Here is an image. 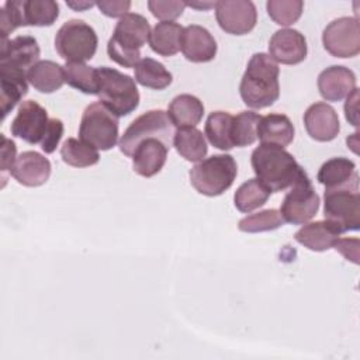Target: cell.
Segmentation results:
<instances>
[{"instance_id": "6da1fadb", "label": "cell", "mask_w": 360, "mask_h": 360, "mask_svg": "<svg viewBox=\"0 0 360 360\" xmlns=\"http://www.w3.org/2000/svg\"><path fill=\"white\" fill-rule=\"evenodd\" d=\"M278 75L280 68L270 55L264 52L255 53L240 79L239 94L242 101L255 110L274 104L280 96Z\"/></svg>"}, {"instance_id": "7a4b0ae2", "label": "cell", "mask_w": 360, "mask_h": 360, "mask_svg": "<svg viewBox=\"0 0 360 360\" xmlns=\"http://www.w3.org/2000/svg\"><path fill=\"white\" fill-rule=\"evenodd\" d=\"M252 169L271 193L290 188L297 177L304 172L294 156L284 148L260 143L250 156Z\"/></svg>"}, {"instance_id": "3957f363", "label": "cell", "mask_w": 360, "mask_h": 360, "mask_svg": "<svg viewBox=\"0 0 360 360\" xmlns=\"http://www.w3.org/2000/svg\"><path fill=\"white\" fill-rule=\"evenodd\" d=\"M150 34L149 21L138 13H127L121 17L107 44L111 60L124 68H135L141 60V48Z\"/></svg>"}, {"instance_id": "277c9868", "label": "cell", "mask_w": 360, "mask_h": 360, "mask_svg": "<svg viewBox=\"0 0 360 360\" xmlns=\"http://www.w3.org/2000/svg\"><path fill=\"white\" fill-rule=\"evenodd\" d=\"M98 98L117 117L129 115L139 105V91L135 79L122 72L101 66L97 68Z\"/></svg>"}, {"instance_id": "5b68a950", "label": "cell", "mask_w": 360, "mask_h": 360, "mask_svg": "<svg viewBox=\"0 0 360 360\" xmlns=\"http://www.w3.org/2000/svg\"><path fill=\"white\" fill-rule=\"evenodd\" d=\"M238 165L232 155L221 153L202 159L191 167L188 176L191 186L202 195L217 197L225 193L235 181Z\"/></svg>"}, {"instance_id": "8992f818", "label": "cell", "mask_w": 360, "mask_h": 360, "mask_svg": "<svg viewBox=\"0 0 360 360\" xmlns=\"http://www.w3.org/2000/svg\"><path fill=\"white\" fill-rule=\"evenodd\" d=\"M118 117L101 101L89 104L79 125V139L97 150H110L118 142Z\"/></svg>"}, {"instance_id": "52a82bcc", "label": "cell", "mask_w": 360, "mask_h": 360, "mask_svg": "<svg viewBox=\"0 0 360 360\" xmlns=\"http://www.w3.org/2000/svg\"><path fill=\"white\" fill-rule=\"evenodd\" d=\"M174 125L169 115L163 110H150L135 118L124 131L118 141L121 153L132 156L135 148L148 138H158L163 141L169 148L173 143Z\"/></svg>"}, {"instance_id": "ba28073f", "label": "cell", "mask_w": 360, "mask_h": 360, "mask_svg": "<svg viewBox=\"0 0 360 360\" xmlns=\"http://www.w3.org/2000/svg\"><path fill=\"white\" fill-rule=\"evenodd\" d=\"M98 45V38L91 25L83 20H69L62 24L55 35V49L66 62L90 60Z\"/></svg>"}, {"instance_id": "9c48e42d", "label": "cell", "mask_w": 360, "mask_h": 360, "mask_svg": "<svg viewBox=\"0 0 360 360\" xmlns=\"http://www.w3.org/2000/svg\"><path fill=\"white\" fill-rule=\"evenodd\" d=\"M323 217L340 233L360 228V193L359 187L325 188Z\"/></svg>"}, {"instance_id": "30bf717a", "label": "cell", "mask_w": 360, "mask_h": 360, "mask_svg": "<svg viewBox=\"0 0 360 360\" xmlns=\"http://www.w3.org/2000/svg\"><path fill=\"white\" fill-rule=\"evenodd\" d=\"M319 202V195L316 194L311 179L304 170L285 194L280 207V214L284 222L302 225L316 215Z\"/></svg>"}, {"instance_id": "8fae6325", "label": "cell", "mask_w": 360, "mask_h": 360, "mask_svg": "<svg viewBox=\"0 0 360 360\" xmlns=\"http://www.w3.org/2000/svg\"><path fill=\"white\" fill-rule=\"evenodd\" d=\"M323 48L335 58H353L360 52V24L357 17H339L322 32Z\"/></svg>"}, {"instance_id": "7c38bea8", "label": "cell", "mask_w": 360, "mask_h": 360, "mask_svg": "<svg viewBox=\"0 0 360 360\" xmlns=\"http://www.w3.org/2000/svg\"><path fill=\"white\" fill-rule=\"evenodd\" d=\"M215 18L226 34L245 35L255 28L257 11L250 0H221L215 3Z\"/></svg>"}, {"instance_id": "4fadbf2b", "label": "cell", "mask_w": 360, "mask_h": 360, "mask_svg": "<svg viewBox=\"0 0 360 360\" xmlns=\"http://www.w3.org/2000/svg\"><path fill=\"white\" fill-rule=\"evenodd\" d=\"M46 110L34 100H25L20 104L17 115L14 117L10 131L11 135L25 141L27 143H41L48 128Z\"/></svg>"}, {"instance_id": "5bb4252c", "label": "cell", "mask_w": 360, "mask_h": 360, "mask_svg": "<svg viewBox=\"0 0 360 360\" xmlns=\"http://www.w3.org/2000/svg\"><path fill=\"white\" fill-rule=\"evenodd\" d=\"M308 53L304 34L294 28H281L269 41V55L274 62L283 65H298Z\"/></svg>"}, {"instance_id": "9a60e30c", "label": "cell", "mask_w": 360, "mask_h": 360, "mask_svg": "<svg viewBox=\"0 0 360 360\" xmlns=\"http://www.w3.org/2000/svg\"><path fill=\"white\" fill-rule=\"evenodd\" d=\"M304 125L308 135L319 142L333 141L340 131L338 112L323 101L314 103L307 108L304 112Z\"/></svg>"}, {"instance_id": "2e32d148", "label": "cell", "mask_w": 360, "mask_h": 360, "mask_svg": "<svg viewBox=\"0 0 360 360\" xmlns=\"http://www.w3.org/2000/svg\"><path fill=\"white\" fill-rule=\"evenodd\" d=\"M180 49L187 60L194 63H205L215 58L218 45L212 34L205 27L191 24L183 28Z\"/></svg>"}, {"instance_id": "e0dca14e", "label": "cell", "mask_w": 360, "mask_h": 360, "mask_svg": "<svg viewBox=\"0 0 360 360\" xmlns=\"http://www.w3.org/2000/svg\"><path fill=\"white\" fill-rule=\"evenodd\" d=\"M356 75L346 66L333 65L318 76V90L326 101H342L356 89Z\"/></svg>"}, {"instance_id": "ac0fdd59", "label": "cell", "mask_w": 360, "mask_h": 360, "mask_svg": "<svg viewBox=\"0 0 360 360\" xmlns=\"http://www.w3.org/2000/svg\"><path fill=\"white\" fill-rule=\"evenodd\" d=\"M51 170L48 158L35 150H25L17 158L11 176L25 187H39L48 181Z\"/></svg>"}, {"instance_id": "d6986e66", "label": "cell", "mask_w": 360, "mask_h": 360, "mask_svg": "<svg viewBox=\"0 0 360 360\" xmlns=\"http://www.w3.org/2000/svg\"><path fill=\"white\" fill-rule=\"evenodd\" d=\"M169 149L170 148L158 138H148L142 141L131 156L134 172L142 177H152L158 174L166 163Z\"/></svg>"}, {"instance_id": "ffe728a7", "label": "cell", "mask_w": 360, "mask_h": 360, "mask_svg": "<svg viewBox=\"0 0 360 360\" xmlns=\"http://www.w3.org/2000/svg\"><path fill=\"white\" fill-rule=\"evenodd\" d=\"M28 93V80L24 69L0 63V105L1 120L21 101Z\"/></svg>"}, {"instance_id": "44dd1931", "label": "cell", "mask_w": 360, "mask_h": 360, "mask_svg": "<svg viewBox=\"0 0 360 360\" xmlns=\"http://www.w3.org/2000/svg\"><path fill=\"white\" fill-rule=\"evenodd\" d=\"M38 42L31 35H18L13 39H1L0 63L20 69H30L39 59Z\"/></svg>"}, {"instance_id": "7402d4cb", "label": "cell", "mask_w": 360, "mask_h": 360, "mask_svg": "<svg viewBox=\"0 0 360 360\" xmlns=\"http://www.w3.org/2000/svg\"><path fill=\"white\" fill-rule=\"evenodd\" d=\"M316 180L325 188L359 187V173L356 163L349 158L338 156L326 160L318 170Z\"/></svg>"}, {"instance_id": "603a6c76", "label": "cell", "mask_w": 360, "mask_h": 360, "mask_svg": "<svg viewBox=\"0 0 360 360\" xmlns=\"http://www.w3.org/2000/svg\"><path fill=\"white\" fill-rule=\"evenodd\" d=\"M294 134L295 129L291 120L287 115L277 112L260 117L256 129V136L262 143L280 148L288 146L294 139Z\"/></svg>"}, {"instance_id": "cb8c5ba5", "label": "cell", "mask_w": 360, "mask_h": 360, "mask_svg": "<svg viewBox=\"0 0 360 360\" xmlns=\"http://www.w3.org/2000/svg\"><path fill=\"white\" fill-rule=\"evenodd\" d=\"M340 235L342 233L329 221L323 219L304 224V226L295 232L294 239L309 250L325 252L333 248Z\"/></svg>"}, {"instance_id": "d4e9b609", "label": "cell", "mask_w": 360, "mask_h": 360, "mask_svg": "<svg viewBox=\"0 0 360 360\" xmlns=\"http://www.w3.org/2000/svg\"><path fill=\"white\" fill-rule=\"evenodd\" d=\"M167 115L177 129L194 128L204 117V104L193 94H179L170 101Z\"/></svg>"}, {"instance_id": "484cf974", "label": "cell", "mask_w": 360, "mask_h": 360, "mask_svg": "<svg viewBox=\"0 0 360 360\" xmlns=\"http://www.w3.org/2000/svg\"><path fill=\"white\" fill-rule=\"evenodd\" d=\"M27 80L41 93H53L65 83L63 66L53 60H38L27 70Z\"/></svg>"}, {"instance_id": "4316f807", "label": "cell", "mask_w": 360, "mask_h": 360, "mask_svg": "<svg viewBox=\"0 0 360 360\" xmlns=\"http://www.w3.org/2000/svg\"><path fill=\"white\" fill-rule=\"evenodd\" d=\"M183 27L174 21L158 22L149 34L150 49L160 56H173L180 51Z\"/></svg>"}, {"instance_id": "83f0119b", "label": "cell", "mask_w": 360, "mask_h": 360, "mask_svg": "<svg viewBox=\"0 0 360 360\" xmlns=\"http://www.w3.org/2000/svg\"><path fill=\"white\" fill-rule=\"evenodd\" d=\"M173 146L177 153L188 162H201L207 152V141L200 129L194 128H179L173 136Z\"/></svg>"}, {"instance_id": "f1b7e54d", "label": "cell", "mask_w": 360, "mask_h": 360, "mask_svg": "<svg viewBox=\"0 0 360 360\" xmlns=\"http://www.w3.org/2000/svg\"><path fill=\"white\" fill-rule=\"evenodd\" d=\"M135 69V82L143 87L153 90H163L173 82L172 73L163 63L152 58H143L138 62Z\"/></svg>"}, {"instance_id": "f546056e", "label": "cell", "mask_w": 360, "mask_h": 360, "mask_svg": "<svg viewBox=\"0 0 360 360\" xmlns=\"http://www.w3.org/2000/svg\"><path fill=\"white\" fill-rule=\"evenodd\" d=\"M232 118L226 111H212L204 127L205 136L208 142L221 150H231L233 146L232 138H231V125H232Z\"/></svg>"}, {"instance_id": "4dcf8cb0", "label": "cell", "mask_w": 360, "mask_h": 360, "mask_svg": "<svg viewBox=\"0 0 360 360\" xmlns=\"http://www.w3.org/2000/svg\"><path fill=\"white\" fill-rule=\"evenodd\" d=\"M65 83L70 87L84 93L97 96L98 93V76L97 68H91L82 62H66L63 65Z\"/></svg>"}, {"instance_id": "1f68e13d", "label": "cell", "mask_w": 360, "mask_h": 360, "mask_svg": "<svg viewBox=\"0 0 360 360\" xmlns=\"http://www.w3.org/2000/svg\"><path fill=\"white\" fill-rule=\"evenodd\" d=\"M271 191L259 180V179H249L248 181L242 183L233 194V204L240 212H252L259 207H263Z\"/></svg>"}, {"instance_id": "d6a6232c", "label": "cell", "mask_w": 360, "mask_h": 360, "mask_svg": "<svg viewBox=\"0 0 360 360\" xmlns=\"http://www.w3.org/2000/svg\"><path fill=\"white\" fill-rule=\"evenodd\" d=\"M25 25L49 27L59 17V4L53 0H21Z\"/></svg>"}, {"instance_id": "836d02e7", "label": "cell", "mask_w": 360, "mask_h": 360, "mask_svg": "<svg viewBox=\"0 0 360 360\" xmlns=\"http://www.w3.org/2000/svg\"><path fill=\"white\" fill-rule=\"evenodd\" d=\"M60 158L72 167H89L100 160V155L96 148L76 138H68L62 143Z\"/></svg>"}, {"instance_id": "e575fe53", "label": "cell", "mask_w": 360, "mask_h": 360, "mask_svg": "<svg viewBox=\"0 0 360 360\" xmlns=\"http://www.w3.org/2000/svg\"><path fill=\"white\" fill-rule=\"evenodd\" d=\"M260 121V115L255 111H242L232 118L231 138L233 146L245 148L257 139L256 129Z\"/></svg>"}, {"instance_id": "d590c367", "label": "cell", "mask_w": 360, "mask_h": 360, "mask_svg": "<svg viewBox=\"0 0 360 360\" xmlns=\"http://www.w3.org/2000/svg\"><path fill=\"white\" fill-rule=\"evenodd\" d=\"M284 219L278 210L269 208L259 211L256 214H250L245 218H242L238 224L239 231L248 232V233H257V232H267L274 231L280 226H283Z\"/></svg>"}, {"instance_id": "8d00e7d4", "label": "cell", "mask_w": 360, "mask_h": 360, "mask_svg": "<svg viewBox=\"0 0 360 360\" xmlns=\"http://www.w3.org/2000/svg\"><path fill=\"white\" fill-rule=\"evenodd\" d=\"M267 14L278 25H291L302 14L304 3L301 0H269L266 3Z\"/></svg>"}, {"instance_id": "74e56055", "label": "cell", "mask_w": 360, "mask_h": 360, "mask_svg": "<svg viewBox=\"0 0 360 360\" xmlns=\"http://www.w3.org/2000/svg\"><path fill=\"white\" fill-rule=\"evenodd\" d=\"M18 27H24L21 0H8L0 10L1 39H7L8 34H11Z\"/></svg>"}, {"instance_id": "f35d334b", "label": "cell", "mask_w": 360, "mask_h": 360, "mask_svg": "<svg viewBox=\"0 0 360 360\" xmlns=\"http://www.w3.org/2000/svg\"><path fill=\"white\" fill-rule=\"evenodd\" d=\"M148 8L160 21H174L183 14L186 3L180 0H149Z\"/></svg>"}, {"instance_id": "ab89813d", "label": "cell", "mask_w": 360, "mask_h": 360, "mask_svg": "<svg viewBox=\"0 0 360 360\" xmlns=\"http://www.w3.org/2000/svg\"><path fill=\"white\" fill-rule=\"evenodd\" d=\"M63 122L59 118H51L48 122V128L45 132V136L41 142V149L45 153H52L55 152L56 146L59 145V141L62 139L63 135Z\"/></svg>"}, {"instance_id": "60d3db41", "label": "cell", "mask_w": 360, "mask_h": 360, "mask_svg": "<svg viewBox=\"0 0 360 360\" xmlns=\"http://www.w3.org/2000/svg\"><path fill=\"white\" fill-rule=\"evenodd\" d=\"M1 179H3V187L6 186V179L7 174H11V170L14 167V163L17 160L15 153H17V148L14 141L8 139L7 136H4L1 134Z\"/></svg>"}, {"instance_id": "b9f144b4", "label": "cell", "mask_w": 360, "mask_h": 360, "mask_svg": "<svg viewBox=\"0 0 360 360\" xmlns=\"http://www.w3.org/2000/svg\"><path fill=\"white\" fill-rule=\"evenodd\" d=\"M359 248H360V240L357 238H339L333 249L339 252L346 260H350L354 264H359Z\"/></svg>"}, {"instance_id": "7bdbcfd3", "label": "cell", "mask_w": 360, "mask_h": 360, "mask_svg": "<svg viewBox=\"0 0 360 360\" xmlns=\"http://www.w3.org/2000/svg\"><path fill=\"white\" fill-rule=\"evenodd\" d=\"M96 6L104 15L111 17V18H117V17L121 18L127 13H129L131 1H128V0H101V1H97Z\"/></svg>"}, {"instance_id": "ee69618b", "label": "cell", "mask_w": 360, "mask_h": 360, "mask_svg": "<svg viewBox=\"0 0 360 360\" xmlns=\"http://www.w3.org/2000/svg\"><path fill=\"white\" fill-rule=\"evenodd\" d=\"M359 89L356 87L345 101V117L353 127L359 125Z\"/></svg>"}, {"instance_id": "f6af8a7d", "label": "cell", "mask_w": 360, "mask_h": 360, "mask_svg": "<svg viewBox=\"0 0 360 360\" xmlns=\"http://www.w3.org/2000/svg\"><path fill=\"white\" fill-rule=\"evenodd\" d=\"M184 3H186V7L190 6L197 10H210V8L215 7L217 1H184Z\"/></svg>"}, {"instance_id": "bcb514c9", "label": "cell", "mask_w": 360, "mask_h": 360, "mask_svg": "<svg viewBox=\"0 0 360 360\" xmlns=\"http://www.w3.org/2000/svg\"><path fill=\"white\" fill-rule=\"evenodd\" d=\"M66 4H68V7H70L76 11H83L86 8L93 7L96 3H93V1H66Z\"/></svg>"}, {"instance_id": "7dc6e473", "label": "cell", "mask_w": 360, "mask_h": 360, "mask_svg": "<svg viewBox=\"0 0 360 360\" xmlns=\"http://www.w3.org/2000/svg\"><path fill=\"white\" fill-rule=\"evenodd\" d=\"M357 135H359V132H354V134H352L350 136H347V138H346L347 146H350V149H352L354 153H357V146H359Z\"/></svg>"}]
</instances>
